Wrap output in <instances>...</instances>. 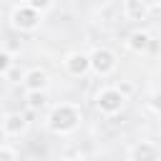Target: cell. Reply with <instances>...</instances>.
<instances>
[{
  "label": "cell",
  "mask_w": 161,
  "mask_h": 161,
  "mask_svg": "<svg viewBox=\"0 0 161 161\" xmlns=\"http://www.w3.org/2000/svg\"><path fill=\"white\" fill-rule=\"evenodd\" d=\"M28 5H33L35 10H40V13H45V10H50L53 8V0H25Z\"/></svg>",
  "instance_id": "15"
},
{
  "label": "cell",
  "mask_w": 161,
  "mask_h": 161,
  "mask_svg": "<svg viewBox=\"0 0 161 161\" xmlns=\"http://www.w3.org/2000/svg\"><path fill=\"white\" fill-rule=\"evenodd\" d=\"M83 121V111L80 106L75 103H58L53 106V111L48 113V128L58 136H65V133H73Z\"/></svg>",
  "instance_id": "1"
},
{
  "label": "cell",
  "mask_w": 161,
  "mask_h": 161,
  "mask_svg": "<svg viewBox=\"0 0 161 161\" xmlns=\"http://www.w3.org/2000/svg\"><path fill=\"white\" fill-rule=\"evenodd\" d=\"M23 86H25V91H48L50 75H48L43 68H30V70L23 75Z\"/></svg>",
  "instance_id": "7"
},
{
  "label": "cell",
  "mask_w": 161,
  "mask_h": 161,
  "mask_svg": "<svg viewBox=\"0 0 161 161\" xmlns=\"http://www.w3.org/2000/svg\"><path fill=\"white\" fill-rule=\"evenodd\" d=\"M10 68H13V55H10L8 50H0V73L5 75Z\"/></svg>",
  "instance_id": "13"
},
{
  "label": "cell",
  "mask_w": 161,
  "mask_h": 161,
  "mask_svg": "<svg viewBox=\"0 0 161 161\" xmlns=\"http://www.w3.org/2000/svg\"><path fill=\"white\" fill-rule=\"evenodd\" d=\"M118 91H121V93L128 98V96L133 93V86H131V83H118Z\"/></svg>",
  "instance_id": "16"
},
{
  "label": "cell",
  "mask_w": 161,
  "mask_h": 161,
  "mask_svg": "<svg viewBox=\"0 0 161 161\" xmlns=\"http://www.w3.org/2000/svg\"><path fill=\"white\" fill-rule=\"evenodd\" d=\"M148 10H151V8H146L141 0H123V15H126V20H131V23L146 20V18H148Z\"/></svg>",
  "instance_id": "10"
},
{
  "label": "cell",
  "mask_w": 161,
  "mask_h": 161,
  "mask_svg": "<svg viewBox=\"0 0 161 161\" xmlns=\"http://www.w3.org/2000/svg\"><path fill=\"white\" fill-rule=\"evenodd\" d=\"M63 68H65V73L73 75V78L86 75V73L91 70V53H80V50L68 53L65 60H63Z\"/></svg>",
  "instance_id": "5"
},
{
  "label": "cell",
  "mask_w": 161,
  "mask_h": 161,
  "mask_svg": "<svg viewBox=\"0 0 161 161\" xmlns=\"http://www.w3.org/2000/svg\"><path fill=\"white\" fill-rule=\"evenodd\" d=\"M0 128H3V133L5 136H10V138H18V136H23L25 131H28V118L23 116V113H5L3 116V121H0Z\"/></svg>",
  "instance_id": "6"
},
{
  "label": "cell",
  "mask_w": 161,
  "mask_h": 161,
  "mask_svg": "<svg viewBox=\"0 0 161 161\" xmlns=\"http://www.w3.org/2000/svg\"><path fill=\"white\" fill-rule=\"evenodd\" d=\"M126 156H128L131 161H151V158H158L161 151H158L151 141H138V143H133V146L126 151Z\"/></svg>",
  "instance_id": "8"
},
{
  "label": "cell",
  "mask_w": 161,
  "mask_h": 161,
  "mask_svg": "<svg viewBox=\"0 0 161 161\" xmlns=\"http://www.w3.org/2000/svg\"><path fill=\"white\" fill-rule=\"evenodd\" d=\"M18 158V151L13 146H0V161H13Z\"/></svg>",
  "instance_id": "14"
},
{
  "label": "cell",
  "mask_w": 161,
  "mask_h": 161,
  "mask_svg": "<svg viewBox=\"0 0 161 161\" xmlns=\"http://www.w3.org/2000/svg\"><path fill=\"white\" fill-rule=\"evenodd\" d=\"M151 45H153V40H151V35H148L146 30H133V33L128 35V40H126V48H128L131 53H136V55L146 53Z\"/></svg>",
  "instance_id": "9"
},
{
  "label": "cell",
  "mask_w": 161,
  "mask_h": 161,
  "mask_svg": "<svg viewBox=\"0 0 161 161\" xmlns=\"http://www.w3.org/2000/svg\"><path fill=\"white\" fill-rule=\"evenodd\" d=\"M158 131H161V123H158Z\"/></svg>",
  "instance_id": "18"
},
{
  "label": "cell",
  "mask_w": 161,
  "mask_h": 161,
  "mask_svg": "<svg viewBox=\"0 0 161 161\" xmlns=\"http://www.w3.org/2000/svg\"><path fill=\"white\" fill-rule=\"evenodd\" d=\"M146 8H156V5H161V0H141Z\"/></svg>",
  "instance_id": "17"
},
{
  "label": "cell",
  "mask_w": 161,
  "mask_h": 161,
  "mask_svg": "<svg viewBox=\"0 0 161 161\" xmlns=\"http://www.w3.org/2000/svg\"><path fill=\"white\" fill-rule=\"evenodd\" d=\"M40 20H43V13L35 10V8L28 5V3L15 5L13 13H10V23H13V28H18V30H23V33H33V30H38Z\"/></svg>",
  "instance_id": "2"
},
{
  "label": "cell",
  "mask_w": 161,
  "mask_h": 161,
  "mask_svg": "<svg viewBox=\"0 0 161 161\" xmlns=\"http://www.w3.org/2000/svg\"><path fill=\"white\" fill-rule=\"evenodd\" d=\"M123 103H126V96L118 91V86H106V88H101V91L96 93V108H98L103 116H116V113H121Z\"/></svg>",
  "instance_id": "3"
},
{
  "label": "cell",
  "mask_w": 161,
  "mask_h": 161,
  "mask_svg": "<svg viewBox=\"0 0 161 161\" xmlns=\"http://www.w3.org/2000/svg\"><path fill=\"white\" fill-rule=\"evenodd\" d=\"M118 68V58L111 48H96L91 50V70L101 78H108L113 70Z\"/></svg>",
  "instance_id": "4"
},
{
  "label": "cell",
  "mask_w": 161,
  "mask_h": 161,
  "mask_svg": "<svg viewBox=\"0 0 161 161\" xmlns=\"http://www.w3.org/2000/svg\"><path fill=\"white\" fill-rule=\"evenodd\" d=\"M25 106L30 111H40L48 106V93L45 91H28L25 93Z\"/></svg>",
  "instance_id": "11"
},
{
  "label": "cell",
  "mask_w": 161,
  "mask_h": 161,
  "mask_svg": "<svg viewBox=\"0 0 161 161\" xmlns=\"http://www.w3.org/2000/svg\"><path fill=\"white\" fill-rule=\"evenodd\" d=\"M148 111L156 113V116H161V91H153L148 96Z\"/></svg>",
  "instance_id": "12"
}]
</instances>
